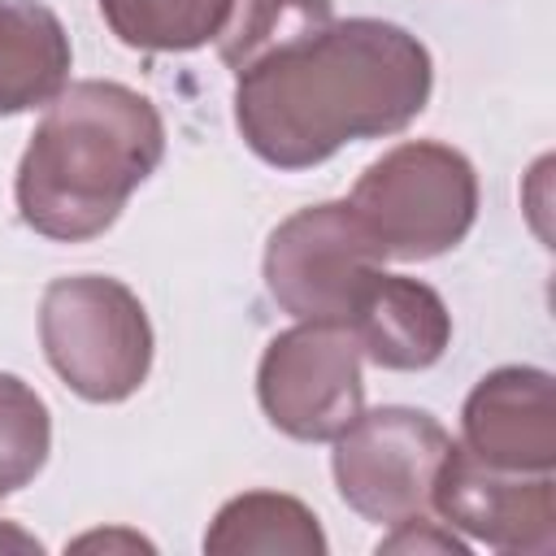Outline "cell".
I'll return each mask as SVG.
<instances>
[{
    "instance_id": "2e32d148",
    "label": "cell",
    "mask_w": 556,
    "mask_h": 556,
    "mask_svg": "<svg viewBox=\"0 0 556 556\" xmlns=\"http://www.w3.org/2000/svg\"><path fill=\"white\" fill-rule=\"evenodd\" d=\"M382 552H434V556H465L469 552V539H460L447 521H439L434 513H421V517H408V521H395L391 534L378 539V556Z\"/></svg>"
},
{
    "instance_id": "7c38bea8",
    "label": "cell",
    "mask_w": 556,
    "mask_h": 556,
    "mask_svg": "<svg viewBox=\"0 0 556 556\" xmlns=\"http://www.w3.org/2000/svg\"><path fill=\"white\" fill-rule=\"evenodd\" d=\"M204 552L213 556H326V534L317 526V513L282 491H243L226 500L208 530Z\"/></svg>"
},
{
    "instance_id": "30bf717a",
    "label": "cell",
    "mask_w": 556,
    "mask_h": 556,
    "mask_svg": "<svg viewBox=\"0 0 556 556\" xmlns=\"http://www.w3.org/2000/svg\"><path fill=\"white\" fill-rule=\"evenodd\" d=\"M348 330L356 334L365 361H374L378 369L413 374V369H430L447 352L452 313L443 295L421 278L378 269L361 291Z\"/></svg>"
},
{
    "instance_id": "e0dca14e",
    "label": "cell",
    "mask_w": 556,
    "mask_h": 556,
    "mask_svg": "<svg viewBox=\"0 0 556 556\" xmlns=\"http://www.w3.org/2000/svg\"><path fill=\"white\" fill-rule=\"evenodd\" d=\"M70 547H74V552H91V547H104V552H109V547H126V552H152V543H148V539H139V534H130V530H109V534H104V530H96V534L74 539Z\"/></svg>"
},
{
    "instance_id": "ac0fdd59",
    "label": "cell",
    "mask_w": 556,
    "mask_h": 556,
    "mask_svg": "<svg viewBox=\"0 0 556 556\" xmlns=\"http://www.w3.org/2000/svg\"><path fill=\"white\" fill-rule=\"evenodd\" d=\"M0 552H43V543L35 534H26L13 521H0Z\"/></svg>"
},
{
    "instance_id": "6da1fadb",
    "label": "cell",
    "mask_w": 556,
    "mask_h": 556,
    "mask_svg": "<svg viewBox=\"0 0 556 556\" xmlns=\"http://www.w3.org/2000/svg\"><path fill=\"white\" fill-rule=\"evenodd\" d=\"M426 43L382 17L330 22L235 74V126L274 169H313L343 143L404 130L430 100Z\"/></svg>"
},
{
    "instance_id": "277c9868",
    "label": "cell",
    "mask_w": 556,
    "mask_h": 556,
    "mask_svg": "<svg viewBox=\"0 0 556 556\" xmlns=\"http://www.w3.org/2000/svg\"><path fill=\"white\" fill-rule=\"evenodd\" d=\"M39 343L56 378L91 400H130L152 369V326L139 295L109 274H70L43 291Z\"/></svg>"
},
{
    "instance_id": "8fae6325",
    "label": "cell",
    "mask_w": 556,
    "mask_h": 556,
    "mask_svg": "<svg viewBox=\"0 0 556 556\" xmlns=\"http://www.w3.org/2000/svg\"><path fill=\"white\" fill-rule=\"evenodd\" d=\"M70 61V35L43 0H0V117L52 104Z\"/></svg>"
},
{
    "instance_id": "8992f818",
    "label": "cell",
    "mask_w": 556,
    "mask_h": 556,
    "mask_svg": "<svg viewBox=\"0 0 556 556\" xmlns=\"http://www.w3.org/2000/svg\"><path fill=\"white\" fill-rule=\"evenodd\" d=\"M334 486L352 513L378 526H395L430 508L434 473L452 447V434L439 417L404 404L361 408L356 421L330 439Z\"/></svg>"
},
{
    "instance_id": "52a82bcc",
    "label": "cell",
    "mask_w": 556,
    "mask_h": 556,
    "mask_svg": "<svg viewBox=\"0 0 556 556\" xmlns=\"http://www.w3.org/2000/svg\"><path fill=\"white\" fill-rule=\"evenodd\" d=\"M361 343L343 321H295L274 334L256 365V400L274 430L330 443L365 408Z\"/></svg>"
},
{
    "instance_id": "7a4b0ae2",
    "label": "cell",
    "mask_w": 556,
    "mask_h": 556,
    "mask_svg": "<svg viewBox=\"0 0 556 556\" xmlns=\"http://www.w3.org/2000/svg\"><path fill=\"white\" fill-rule=\"evenodd\" d=\"M165 156V122L126 83L83 78L43 104L17 165L22 222L56 243L104 235Z\"/></svg>"
},
{
    "instance_id": "4fadbf2b",
    "label": "cell",
    "mask_w": 556,
    "mask_h": 556,
    "mask_svg": "<svg viewBox=\"0 0 556 556\" xmlns=\"http://www.w3.org/2000/svg\"><path fill=\"white\" fill-rule=\"evenodd\" d=\"M334 22V0H230L217 30V56L230 74L252 70L269 52Z\"/></svg>"
},
{
    "instance_id": "ba28073f",
    "label": "cell",
    "mask_w": 556,
    "mask_h": 556,
    "mask_svg": "<svg viewBox=\"0 0 556 556\" xmlns=\"http://www.w3.org/2000/svg\"><path fill=\"white\" fill-rule=\"evenodd\" d=\"M430 508L460 539L513 556L556 552V478L500 469L452 443L430 491Z\"/></svg>"
},
{
    "instance_id": "5b68a950",
    "label": "cell",
    "mask_w": 556,
    "mask_h": 556,
    "mask_svg": "<svg viewBox=\"0 0 556 556\" xmlns=\"http://www.w3.org/2000/svg\"><path fill=\"white\" fill-rule=\"evenodd\" d=\"M382 248L348 200H326L291 213L265 243V287L295 321H343L361 291L382 269Z\"/></svg>"
},
{
    "instance_id": "9c48e42d",
    "label": "cell",
    "mask_w": 556,
    "mask_h": 556,
    "mask_svg": "<svg viewBox=\"0 0 556 556\" xmlns=\"http://www.w3.org/2000/svg\"><path fill=\"white\" fill-rule=\"evenodd\" d=\"M460 434L478 460L500 469H556V382L534 365H504L478 378L460 408Z\"/></svg>"
},
{
    "instance_id": "5bb4252c",
    "label": "cell",
    "mask_w": 556,
    "mask_h": 556,
    "mask_svg": "<svg viewBox=\"0 0 556 556\" xmlns=\"http://www.w3.org/2000/svg\"><path fill=\"white\" fill-rule=\"evenodd\" d=\"M230 0H100L109 30L139 52H191L217 39Z\"/></svg>"
},
{
    "instance_id": "3957f363",
    "label": "cell",
    "mask_w": 556,
    "mask_h": 556,
    "mask_svg": "<svg viewBox=\"0 0 556 556\" xmlns=\"http://www.w3.org/2000/svg\"><path fill=\"white\" fill-rule=\"evenodd\" d=\"M348 204L382 256L430 261L473 230L478 174L465 152L439 139H408L365 165Z\"/></svg>"
},
{
    "instance_id": "9a60e30c",
    "label": "cell",
    "mask_w": 556,
    "mask_h": 556,
    "mask_svg": "<svg viewBox=\"0 0 556 556\" xmlns=\"http://www.w3.org/2000/svg\"><path fill=\"white\" fill-rule=\"evenodd\" d=\"M52 452V417L43 395L17 374H0V500L30 486Z\"/></svg>"
}]
</instances>
